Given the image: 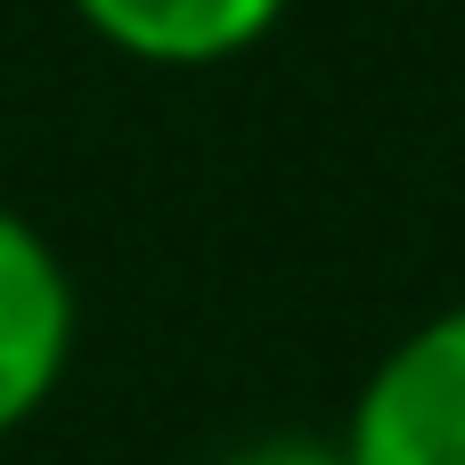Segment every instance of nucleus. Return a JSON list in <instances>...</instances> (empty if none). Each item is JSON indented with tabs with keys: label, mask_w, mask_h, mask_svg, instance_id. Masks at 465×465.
I'll return each mask as SVG.
<instances>
[{
	"label": "nucleus",
	"mask_w": 465,
	"mask_h": 465,
	"mask_svg": "<svg viewBox=\"0 0 465 465\" xmlns=\"http://www.w3.org/2000/svg\"><path fill=\"white\" fill-rule=\"evenodd\" d=\"M351 465H465V302L417 319L343 417Z\"/></svg>",
	"instance_id": "1"
},
{
	"label": "nucleus",
	"mask_w": 465,
	"mask_h": 465,
	"mask_svg": "<svg viewBox=\"0 0 465 465\" xmlns=\"http://www.w3.org/2000/svg\"><path fill=\"white\" fill-rule=\"evenodd\" d=\"M74 327H82V302L57 245L0 204V433L33 425L57 401L74 368Z\"/></svg>",
	"instance_id": "2"
},
{
	"label": "nucleus",
	"mask_w": 465,
	"mask_h": 465,
	"mask_svg": "<svg viewBox=\"0 0 465 465\" xmlns=\"http://www.w3.org/2000/svg\"><path fill=\"white\" fill-rule=\"evenodd\" d=\"M74 25L155 74H204V65H237L253 57L294 0H65Z\"/></svg>",
	"instance_id": "3"
},
{
	"label": "nucleus",
	"mask_w": 465,
	"mask_h": 465,
	"mask_svg": "<svg viewBox=\"0 0 465 465\" xmlns=\"http://www.w3.org/2000/svg\"><path fill=\"white\" fill-rule=\"evenodd\" d=\"M221 465H351L343 441H311V433H262L245 450H229Z\"/></svg>",
	"instance_id": "4"
}]
</instances>
